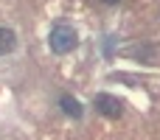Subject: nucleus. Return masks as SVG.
Wrapping results in <instances>:
<instances>
[{
	"label": "nucleus",
	"instance_id": "7ed1b4c3",
	"mask_svg": "<svg viewBox=\"0 0 160 140\" xmlns=\"http://www.w3.org/2000/svg\"><path fill=\"white\" fill-rule=\"evenodd\" d=\"M59 104H62V112H65L68 118H82V115H84L82 104H79L76 98H70V95H62V98H59Z\"/></svg>",
	"mask_w": 160,
	"mask_h": 140
},
{
	"label": "nucleus",
	"instance_id": "f257e3e1",
	"mask_svg": "<svg viewBox=\"0 0 160 140\" xmlns=\"http://www.w3.org/2000/svg\"><path fill=\"white\" fill-rule=\"evenodd\" d=\"M76 42H79L76 31H73L70 25H65V22L53 25V28H51V34H48V45H51V51H53V53H59V56L70 53V51L76 48Z\"/></svg>",
	"mask_w": 160,
	"mask_h": 140
},
{
	"label": "nucleus",
	"instance_id": "39448f33",
	"mask_svg": "<svg viewBox=\"0 0 160 140\" xmlns=\"http://www.w3.org/2000/svg\"><path fill=\"white\" fill-rule=\"evenodd\" d=\"M104 3H118V0H104Z\"/></svg>",
	"mask_w": 160,
	"mask_h": 140
},
{
	"label": "nucleus",
	"instance_id": "f03ea898",
	"mask_svg": "<svg viewBox=\"0 0 160 140\" xmlns=\"http://www.w3.org/2000/svg\"><path fill=\"white\" fill-rule=\"evenodd\" d=\"M93 104H96V109H98L101 115H107V118H121V112H124V101L115 98V95H110V93H98V95L93 98Z\"/></svg>",
	"mask_w": 160,
	"mask_h": 140
},
{
	"label": "nucleus",
	"instance_id": "20e7f679",
	"mask_svg": "<svg viewBox=\"0 0 160 140\" xmlns=\"http://www.w3.org/2000/svg\"><path fill=\"white\" fill-rule=\"evenodd\" d=\"M14 48H17V34L11 28H0V56L11 53Z\"/></svg>",
	"mask_w": 160,
	"mask_h": 140
}]
</instances>
